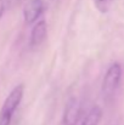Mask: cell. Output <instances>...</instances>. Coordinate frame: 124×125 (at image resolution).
Returning <instances> with one entry per match:
<instances>
[{
	"mask_svg": "<svg viewBox=\"0 0 124 125\" xmlns=\"http://www.w3.org/2000/svg\"><path fill=\"white\" fill-rule=\"evenodd\" d=\"M24 95V85L23 84H18L16 85L10 94L7 95V97L5 98L1 109H0V125H10L12 117L16 112V109L18 108V106L22 102Z\"/></svg>",
	"mask_w": 124,
	"mask_h": 125,
	"instance_id": "2",
	"label": "cell"
},
{
	"mask_svg": "<svg viewBox=\"0 0 124 125\" xmlns=\"http://www.w3.org/2000/svg\"><path fill=\"white\" fill-rule=\"evenodd\" d=\"M5 9H6V5H5V1L4 0H0V20L5 12Z\"/></svg>",
	"mask_w": 124,
	"mask_h": 125,
	"instance_id": "9",
	"label": "cell"
},
{
	"mask_svg": "<svg viewBox=\"0 0 124 125\" xmlns=\"http://www.w3.org/2000/svg\"><path fill=\"white\" fill-rule=\"evenodd\" d=\"M112 1L113 0H94V4H95V7L101 13H106V12L110 11L111 5H112Z\"/></svg>",
	"mask_w": 124,
	"mask_h": 125,
	"instance_id": "7",
	"label": "cell"
},
{
	"mask_svg": "<svg viewBox=\"0 0 124 125\" xmlns=\"http://www.w3.org/2000/svg\"><path fill=\"white\" fill-rule=\"evenodd\" d=\"M45 5L43 0H28L23 7V20L24 23L31 26L40 20L44 13Z\"/></svg>",
	"mask_w": 124,
	"mask_h": 125,
	"instance_id": "4",
	"label": "cell"
},
{
	"mask_svg": "<svg viewBox=\"0 0 124 125\" xmlns=\"http://www.w3.org/2000/svg\"><path fill=\"white\" fill-rule=\"evenodd\" d=\"M102 109L99 106H92L89 112L86 113V115L84 117L82 124L80 125H99L101 119H102Z\"/></svg>",
	"mask_w": 124,
	"mask_h": 125,
	"instance_id": "6",
	"label": "cell"
},
{
	"mask_svg": "<svg viewBox=\"0 0 124 125\" xmlns=\"http://www.w3.org/2000/svg\"><path fill=\"white\" fill-rule=\"evenodd\" d=\"M123 78V67L119 62H113L107 68L101 85L102 95L106 100H111L117 94L118 89L121 87Z\"/></svg>",
	"mask_w": 124,
	"mask_h": 125,
	"instance_id": "1",
	"label": "cell"
},
{
	"mask_svg": "<svg viewBox=\"0 0 124 125\" xmlns=\"http://www.w3.org/2000/svg\"><path fill=\"white\" fill-rule=\"evenodd\" d=\"M20 2H21V0H5V5H7L10 9L16 7Z\"/></svg>",
	"mask_w": 124,
	"mask_h": 125,
	"instance_id": "8",
	"label": "cell"
},
{
	"mask_svg": "<svg viewBox=\"0 0 124 125\" xmlns=\"http://www.w3.org/2000/svg\"><path fill=\"white\" fill-rule=\"evenodd\" d=\"M47 37V24L44 20L37 21L31 31V35H29V46L35 49L39 47L43 42H45Z\"/></svg>",
	"mask_w": 124,
	"mask_h": 125,
	"instance_id": "5",
	"label": "cell"
},
{
	"mask_svg": "<svg viewBox=\"0 0 124 125\" xmlns=\"http://www.w3.org/2000/svg\"><path fill=\"white\" fill-rule=\"evenodd\" d=\"M82 114V104L77 97H72L67 101L63 114H62V125H77Z\"/></svg>",
	"mask_w": 124,
	"mask_h": 125,
	"instance_id": "3",
	"label": "cell"
}]
</instances>
